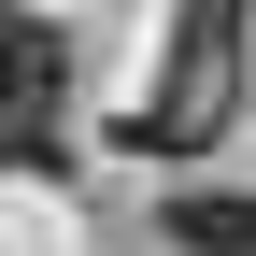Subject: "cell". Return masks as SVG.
I'll return each mask as SVG.
<instances>
[{"instance_id":"6da1fadb","label":"cell","mask_w":256,"mask_h":256,"mask_svg":"<svg viewBox=\"0 0 256 256\" xmlns=\"http://www.w3.org/2000/svg\"><path fill=\"white\" fill-rule=\"evenodd\" d=\"M242 43H256V0H185L171 14V86L128 100V156H200L242 100Z\"/></svg>"},{"instance_id":"7a4b0ae2","label":"cell","mask_w":256,"mask_h":256,"mask_svg":"<svg viewBox=\"0 0 256 256\" xmlns=\"http://www.w3.org/2000/svg\"><path fill=\"white\" fill-rule=\"evenodd\" d=\"M57 114H72V43L0 0V171H57Z\"/></svg>"},{"instance_id":"3957f363","label":"cell","mask_w":256,"mask_h":256,"mask_svg":"<svg viewBox=\"0 0 256 256\" xmlns=\"http://www.w3.org/2000/svg\"><path fill=\"white\" fill-rule=\"evenodd\" d=\"M171 242H185V256H256V200H214V185H185V200H171Z\"/></svg>"}]
</instances>
